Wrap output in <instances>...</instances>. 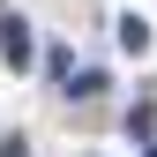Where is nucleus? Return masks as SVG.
<instances>
[{
    "instance_id": "obj_5",
    "label": "nucleus",
    "mask_w": 157,
    "mask_h": 157,
    "mask_svg": "<svg viewBox=\"0 0 157 157\" xmlns=\"http://www.w3.org/2000/svg\"><path fill=\"white\" fill-rule=\"evenodd\" d=\"M142 157H157V142H150V150H142Z\"/></svg>"
},
{
    "instance_id": "obj_4",
    "label": "nucleus",
    "mask_w": 157,
    "mask_h": 157,
    "mask_svg": "<svg viewBox=\"0 0 157 157\" xmlns=\"http://www.w3.org/2000/svg\"><path fill=\"white\" fill-rule=\"evenodd\" d=\"M0 157H30V150H23V142H8V150H0Z\"/></svg>"
},
{
    "instance_id": "obj_2",
    "label": "nucleus",
    "mask_w": 157,
    "mask_h": 157,
    "mask_svg": "<svg viewBox=\"0 0 157 157\" xmlns=\"http://www.w3.org/2000/svg\"><path fill=\"white\" fill-rule=\"evenodd\" d=\"M112 30H120V52H150V23H142V15H120V23H112Z\"/></svg>"
},
{
    "instance_id": "obj_1",
    "label": "nucleus",
    "mask_w": 157,
    "mask_h": 157,
    "mask_svg": "<svg viewBox=\"0 0 157 157\" xmlns=\"http://www.w3.org/2000/svg\"><path fill=\"white\" fill-rule=\"evenodd\" d=\"M0 60H8L15 75L37 60V30H30V15H23V8H8V0H0Z\"/></svg>"
},
{
    "instance_id": "obj_3",
    "label": "nucleus",
    "mask_w": 157,
    "mask_h": 157,
    "mask_svg": "<svg viewBox=\"0 0 157 157\" xmlns=\"http://www.w3.org/2000/svg\"><path fill=\"white\" fill-rule=\"evenodd\" d=\"M45 75H52V82H67V90H75V52H67V45H52V52H45Z\"/></svg>"
}]
</instances>
